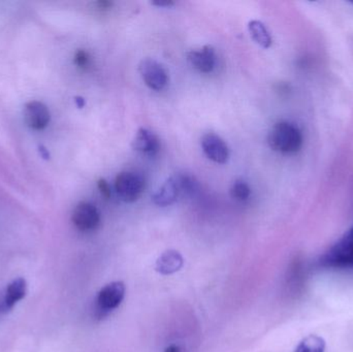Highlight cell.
<instances>
[{
    "instance_id": "obj_1",
    "label": "cell",
    "mask_w": 353,
    "mask_h": 352,
    "mask_svg": "<svg viewBox=\"0 0 353 352\" xmlns=\"http://www.w3.org/2000/svg\"><path fill=\"white\" fill-rule=\"evenodd\" d=\"M303 134L296 124L288 121L277 122L270 130L268 143L273 150L284 154H292L303 146Z\"/></svg>"
},
{
    "instance_id": "obj_2",
    "label": "cell",
    "mask_w": 353,
    "mask_h": 352,
    "mask_svg": "<svg viewBox=\"0 0 353 352\" xmlns=\"http://www.w3.org/2000/svg\"><path fill=\"white\" fill-rule=\"evenodd\" d=\"M321 265L331 269L353 268V227L323 254Z\"/></svg>"
},
{
    "instance_id": "obj_3",
    "label": "cell",
    "mask_w": 353,
    "mask_h": 352,
    "mask_svg": "<svg viewBox=\"0 0 353 352\" xmlns=\"http://www.w3.org/2000/svg\"><path fill=\"white\" fill-rule=\"evenodd\" d=\"M145 189V180L134 172H122L115 179V190L118 196L125 203L139 200Z\"/></svg>"
},
{
    "instance_id": "obj_4",
    "label": "cell",
    "mask_w": 353,
    "mask_h": 352,
    "mask_svg": "<svg viewBox=\"0 0 353 352\" xmlns=\"http://www.w3.org/2000/svg\"><path fill=\"white\" fill-rule=\"evenodd\" d=\"M125 285L122 281H115L103 287L97 293V310L99 315L105 316L117 309L125 297Z\"/></svg>"
},
{
    "instance_id": "obj_5",
    "label": "cell",
    "mask_w": 353,
    "mask_h": 352,
    "mask_svg": "<svg viewBox=\"0 0 353 352\" xmlns=\"http://www.w3.org/2000/svg\"><path fill=\"white\" fill-rule=\"evenodd\" d=\"M141 76L145 84L154 91H161L169 84V74L157 60L146 58L139 65Z\"/></svg>"
},
{
    "instance_id": "obj_6",
    "label": "cell",
    "mask_w": 353,
    "mask_h": 352,
    "mask_svg": "<svg viewBox=\"0 0 353 352\" xmlns=\"http://www.w3.org/2000/svg\"><path fill=\"white\" fill-rule=\"evenodd\" d=\"M72 220L79 231H92L101 225V213L91 203L82 202L74 208Z\"/></svg>"
},
{
    "instance_id": "obj_7",
    "label": "cell",
    "mask_w": 353,
    "mask_h": 352,
    "mask_svg": "<svg viewBox=\"0 0 353 352\" xmlns=\"http://www.w3.org/2000/svg\"><path fill=\"white\" fill-rule=\"evenodd\" d=\"M201 148L208 158L216 163H228L230 149L226 143L215 134H207L201 138Z\"/></svg>"
},
{
    "instance_id": "obj_8",
    "label": "cell",
    "mask_w": 353,
    "mask_h": 352,
    "mask_svg": "<svg viewBox=\"0 0 353 352\" xmlns=\"http://www.w3.org/2000/svg\"><path fill=\"white\" fill-rule=\"evenodd\" d=\"M24 119L29 127L34 130H41L49 125L51 115L45 103L32 101L25 105Z\"/></svg>"
},
{
    "instance_id": "obj_9",
    "label": "cell",
    "mask_w": 353,
    "mask_h": 352,
    "mask_svg": "<svg viewBox=\"0 0 353 352\" xmlns=\"http://www.w3.org/2000/svg\"><path fill=\"white\" fill-rule=\"evenodd\" d=\"M180 175L169 178L159 190L152 196V200L159 207H168L176 202L179 196H182Z\"/></svg>"
},
{
    "instance_id": "obj_10",
    "label": "cell",
    "mask_w": 353,
    "mask_h": 352,
    "mask_svg": "<svg viewBox=\"0 0 353 352\" xmlns=\"http://www.w3.org/2000/svg\"><path fill=\"white\" fill-rule=\"evenodd\" d=\"M132 146L137 152L152 157L161 150V141L154 132L142 127L137 132Z\"/></svg>"
},
{
    "instance_id": "obj_11",
    "label": "cell",
    "mask_w": 353,
    "mask_h": 352,
    "mask_svg": "<svg viewBox=\"0 0 353 352\" xmlns=\"http://www.w3.org/2000/svg\"><path fill=\"white\" fill-rule=\"evenodd\" d=\"M191 65L203 74H209L215 68L216 53L212 45H205L199 50H192L187 54Z\"/></svg>"
},
{
    "instance_id": "obj_12",
    "label": "cell",
    "mask_w": 353,
    "mask_h": 352,
    "mask_svg": "<svg viewBox=\"0 0 353 352\" xmlns=\"http://www.w3.org/2000/svg\"><path fill=\"white\" fill-rule=\"evenodd\" d=\"M26 291V280L24 278L14 279L6 287L0 310H3L4 312H6L8 310L12 309L18 302L24 299Z\"/></svg>"
},
{
    "instance_id": "obj_13",
    "label": "cell",
    "mask_w": 353,
    "mask_h": 352,
    "mask_svg": "<svg viewBox=\"0 0 353 352\" xmlns=\"http://www.w3.org/2000/svg\"><path fill=\"white\" fill-rule=\"evenodd\" d=\"M184 265L182 256L176 250L163 252L155 265V270L161 275H172L180 271Z\"/></svg>"
},
{
    "instance_id": "obj_14",
    "label": "cell",
    "mask_w": 353,
    "mask_h": 352,
    "mask_svg": "<svg viewBox=\"0 0 353 352\" xmlns=\"http://www.w3.org/2000/svg\"><path fill=\"white\" fill-rule=\"evenodd\" d=\"M249 32L253 41L263 49H269L272 45V37L265 25L259 20H252L248 23Z\"/></svg>"
},
{
    "instance_id": "obj_15",
    "label": "cell",
    "mask_w": 353,
    "mask_h": 352,
    "mask_svg": "<svg viewBox=\"0 0 353 352\" xmlns=\"http://www.w3.org/2000/svg\"><path fill=\"white\" fill-rule=\"evenodd\" d=\"M325 341L316 335H310L296 347V352H325Z\"/></svg>"
},
{
    "instance_id": "obj_16",
    "label": "cell",
    "mask_w": 353,
    "mask_h": 352,
    "mask_svg": "<svg viewBox=\"0 0 353 352\" xmlns=\"http://www.w3.org/2000/svg\"><path fill=\"white\" fill-rule=\"evenodd\" d=\"M250 194V187H249L246 182L242 181V180L234 182L232 184V188H230V196H232V198H234V200H240V202L248 200Z\"/></svg>"
},
{
    "instance_id": "obj_17",
    "label": "cell",
    "mask_w": 353,
    "mask_h": 352,
    "mask_svg": "<svg viewBox=\"0 0 353 352\" xmlns=\"http://www.w3.org/2000/svg\"><path fill=\"white\" fill-rule=\"evenodd\" d=\"M74 61L78 68H86L89 65V62H90V56L84 50H79L74 54Z\"/></svg>"
},
{
    "instance_id": "obj_18",
    "label": "cell",
    "mask_w": 353,
    "mask_h": 352,
    "mask_svg": "<svg viewBox=\"0 0 353 352\" xmlns=\"http://www.w3.org/2000/svg\"><path fill=\"white\" fill-rule=\"evenodd\" d=\"M97 187H99V192H101V196L105 200H109L111 198V187H110L109 183L105 179H99L97 181Z\"/></svg>"
},
{
    "instance_id": "obj_19",
    "label": "cell",
    "mask_w": 353,
    "mask_h": 352,
    "mask_svg": "<svg viewBox=\"0 0 353 352\" xmlns=\"http://www.w3.org/2000/svg\"><path fill=\"white\" fill-rule=\"evenodd\" d=\"M152 4H154V6H174V2L172 1H157V2H152Z\"/></svg>"
},
{
    "instance_id": "obj_20",
    "label": "cell",
    "mask_w": 353,
    "mask_h": 352,
    "mask_svg": "<svg viewBox=\"0 0 353 352\" xmlns=\"http://www.w3.org/2000/svg\"><path fill=\"white\" fill-rule=\"evenodd\" d=\"M74 101H76L77 105H78L79 107H81V109H82V107H84L85 99H83V97H76V99H74Z\"/></svg>"
},
{
    "instance_id": "obj_21",
    "label": "cell",
    "mask_w": 353,
    "mask_h": 352,
    "mask_svg": "<svg viewBox=\"0 0 353 352\" xmlns=\"http://www.w3.org/2000/svg\"><path fill=\"white\" fill-rule=\"evenodd\" d=\"M165 352H180V349L176 345H171L165 349Z\"/></svg>"
},
{
    "instance_id": "obj_22",
    "label": "cell",
    "mask_w": 353,
    "mask_h": 352,
    "mask_svg": "<svg viewBox=\"0 0 353 352\" xmlns=\"http://www.w3.org/2000/svg\"><path fill=\"white\" fill-rule=\"evenodd\" d=\"M352 4H353V2H352Z\"/></svg>"
}]
</instances>
